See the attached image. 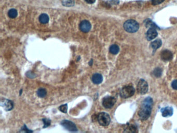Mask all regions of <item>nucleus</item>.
I'll list each match as a JSON object with an SVG mask.
<instances>
[{
    "mask_svg": "<svg viewBox=\"0 0 177 133\" xmlns=\"http://www.w3.org/2000/svg\"><path fill=\"white\" fill-rule=\"evenodd\" d=\"M137 91L141 94H145L148 91V83L143 79H141L138 83Z\"/></svg>",
    "mask_w": 177,
    "mask_h": 133,
    "instance_id": "6",
    "label": "nucleus"
},
{
    "mask_svg": "<svg viewBox=\"0 0 177 133\" xmlns=\"http://www.w3.org/2000/svg\"><path fill=\"white\" fill-rule=\"evenodd\" d=\"M37 94L39 97L43 98L45 97V96L46 95L47 91H46V89L43 88H41L38 89V91H37Z\"/></svg>",
    "mask_w": 177,
    "mask_h": 133,
    "instance_id": "19",
    "label": "nucleus"
},
{
    "mask_svg": "<svg viewBox=\"0 0 177 133\" xmlns=\"http://www.w3.org/2000/svg\"><path fill=\"white\" fill-rule=\"evenodd\" d=\"M161 58L164 61H169L172 59L173 54L168 50H164L161 53Z\"/></svg>",
    "mask_w": 177,
    "mask_h": 133,
    "instance_id": "11",
    "label": "nucleus"
},
{
    "mask_svg": "<svg viewBox=\"0 0 177 133\" xmlns=\"http://www.w3.org/2000/svg\"><path fill=\"white\" fill-rule=\"evenodd\" d=\"M153 74L155 77H160L162 74V70L160 68H157L154 70Z\"/></svg>",
    "mask_w": 177,
    "mask_h": 133,
    "instance_id": "22",
    "label": "nucleus"
},
{
    "mask_svg": "<svg viewBox=\"0 0 177 133\" xmlns=\"http://www.w3.org/2000/svg\"><path fill=\"white\" fill-rule=\"evenodd\" d=\"M39 21L43 24H46L49 21V17L46 14H42L39 17Z\"/></svg>",
    "mask_w": 177,
    "mask_h": 133,
    "instance_id": "14",
    "label": "nucleus"
},
{
    "mask_svg": "<svg viewBox=\"0 0 177 133\" xmlns=\"http://www.w3.org/2000/svg\"><path fill=\"white\" fill-rule=\"evenodd\" d=\"M17 15H18L17 10L14 8L11 9L8 12V15L9 17L11 18H15L17 17Z\"/></svg>",
    "mask_w": 177,
    "mask_h": 133,
    "instance_id": "17",
    "label": "nucleus"
},
{
    "mask_svg": "<svg viewBox=\"0 0 177 133\" xmlns=\"http://www.w3.org/2000/svg\"><path fill=\"white\" fill-rule=\"evenodd\" d=\"M162 41L160 39H157L152 42V43L151 44V45L153 50H156L158 48H160L162 45Z\"/></svg>",
    "mask_w": 177,
    "mask_h": 133,
    "instance_id": "15",
    "label": "nucleus"
},
{
    "mask_svg": "<svg viewBox=\"0 0 177 133\" xmlns=\"http://www.w3.org/2000/svg\"><path fill=\"white\" fill-rule=\"evenodd\" d=\"M92 80L94 84H99L100 83H102L103 81V77L101 74L95 73L92 76Z\"/></svg>",
    "mask_w": 177,
    "mask_h": 133,
    "instance_id": "13",
    "label": "nucleus"
},
{
    "mask_svg": "<svg viewBox=\"0 0 177 133\" xmlns=\"http://www.w3.org/2000/svg\"><path fill=\"white\" fill-rule=\"evenodd\" d=\"M172 87L175 89H177V80H175L172 83Z\"/></svg>",
    "mask_w": 177,
    "mask_h": 133,
    "instance_id": "26",
    "label": "nucleus"
},
{
    "mask_svg": "<svg viewBox=\"0 0 177 133\" xmlns=\"http://www.w3.org/2000/svg\"><path fill=\"white\" fill-rule=\"evenodd\" d=\"M137 130V127L134 125H130L127 126V127L125 129V132L128 133H135Z\"/></svg>",
    "mask_w": 177,
    "mask_h": 133,
    "instance_id": "18",
    "label": "nucleus"
},
{
    "mask_svg": "<svg viewBox=\"0 0 177 133\" xmlns=\"http://www.w3.org/2000/svg\"><path fill=\"white\" fill-rule=\"evenodd\" d=\"M145 25L147 27H149L150 28H157V26H156L154 23L152 22V20H151L150 19H148L147 20L145 21Z\"/></svg>",
    "mask_w": 177,
    "mask_h": 133,
    "instance_id": "20",
    "label": "nucleus"
},
{
    "mask_svg": "<svg viewBox=\"0 0 177 133\" xmlns=\"http://www.w3.org/2000/svg\"><path fill=\"white\" fill-rule=\"evenodd\" d=\"M153 100L150 97L146 98L140 107L139 111V116L142 120H147L151 114Z\"/></svg>",
    "mask_w": 177,
    "mask_h": 133,
    "instance_id": "1",
    "label": "nucleus"
},
{
    "mask_svg": "<svg viewBox=\"0 0 177 133\" xmlns=\"http://www.w3.org/2000/svg\"><path fill=\"white\" fill-rule=\"evenodd\" d=\"M85 2H87L88 4H92L96 2V0H84Z\"/></svg>",
    "mask_w": 177,
    "mask_h": 133,
    "instance_id": "28",
    "label": "nucleus"
},
{
    "mask_svg": "<svg viewBox=\"0 0 177 133\" xmlns=\"http://www.w3.org/2000/svg\"><path fill=\"white\" fill-rule=\"evenodd\" d=\"M157 36V32L156 31V28H151L148 30L146 32V39L149 41H151L154 39Z\"/></svg>",
    "mask_w": 177,
    "mask_h": 133,
    "instance_id": "9",
    "label": "nucleus"
},
{
    "mask_svg": "<svg viewBox=\"0 0 177 133\" xmlns=\"http://www.w3.org/2000/svg\"><path fill=\"white\" fill-rule=\"evenodd\" d=\"M135 93V89L132 86H126L123 87L120 91V96L123 98H128L134 95Z\"/></svg>",
    "mask_w": 177,
    "mask_h": 133,
    "instance_id": "3",
    "label": "nucleus"
},
{
    "mask_svg": "<svg viewBox=\"0 0 177 133\" xmlns=\"http://www.w3.org/2000/svg\"><path fill=\"white\" fill-rule=\"evenodd\" d=\"M109 1L113 4H117L119 3V0H109Z\"/></svg>",
    "mask_w": 177,
    "mask_h": 133,
    "instance_id": "27",
    "label": "nucleus"
},
{
    "mask_svg": "<svg viewBox=\"0 0 177 133\" xmlns=\"http://www.w3.org/2000/svg\"><path fill=\"white\" fill-rule=\"evenodd\" d=\"M79 27L81 31H82L83 32L86 33L90 31L92 28V25L88 21L84 20L82 21L80 23Z\"/></svg>",
    "mask_w": 177,
    "mask_h": 133,
    "instance_id": "8",
    "label": "nucleus"
},
{
    "mask_svg": "<svg viewBox=\"0 0 177 133\" xmlns=\"http://www.w3.org/2000/svg\"><path fill=\"white\" fill-rule=\"evenodd\" d=\"M43 121L44 124V127H48V126L50 125V120H48L47 118H44L43 120Z\"/></svg>",
    "mask_w": 177,
    "mask_h": 133,
    "instance_id": "25",
    "label": "nucleus"
},
{
    "mask_svg": "<svg viewBox=\"0 0 177 133\" xmlns=\"http://www.w3.org/2000/svg\"><path fill=\"white\" fill-rule=\"evenodd\" d=\"M1 104L6 111H10L13 109L14 107L13 102L9 100L4 99L2 100Z\"/></svg>",
    "mask_w": 177,
    "mask_h": 133,
    "instance_id": "10",
    "label": "nucleus"
},
{
    "mask_svg": "<svg viewBox=\"0 0 177 133\" xmlns=\"http://www.w3.org/2000/svg\"><path fill=\"white\" fill-rule=\"evenodd\" d=\"M161 112L164 117L171 116L173 114V108L170 107H166L161 109Z\"/></svg>",
    "mask_w": 177,
    "mask_h": 133,
    "instance_id": "12",
    "label": "nucleus"
},
{
    "mask_svg": "<svg viewBox=\"0 0 177 133\" xmlns=\"http://www.w3.org/2000/svg\"><path fill=\"white\" fill-rule=\"evenodd\" d=\"M109 50L111 54L116 55L119 53V46L117 45L116 44H113L111 46L110 48H109Z\"/></svg>",
    "mask_w": 177,
    "mask_h": 133,
    "instance_id": "16",
    "label": "nucleus"
},
{
    "mask_svg": "<svg viewBox=\"0 0 177 133\" xmlns=\"http://www.w3.org/2000/svg\"><path fill=\"white\" fill-rule=\"evenodd\" d=\"M97 120L101 125L106 126L110 123L111 118L108 113L106 112H101L97 116Z\"/></svg>",
    "mask_w": 177,
    "mask_h": 133,
    "instance_id": "4",
    "label": "nucleus"
},
{
    "mask_svg": "<svg viewBox=\"0 0 177 133\" xmlns=\"http://www.w3.org/2000/svg\"><path fill=\"white\" fill-rule=\"evenodd\" d=\"M116 102V99L114 97L111 96H106L103 99L102 104L104 108L110 109L114 105Z\"/></svg>",
    "mask_w": 177,
    "mask_h": 133,
    "instance_id": "5",
    "label": "nucleus"
},
{
    "mask_svg": "<svg viewBox=\"0 0 177 133\" xmlns=\"http://www.w3.org/2000/svg\"><path fill=\"white\" fill-rule=\"evenodd\" d=\"M123 26L125 31L129 33L135 32L139 28V25L138 23L134 20H128L125 21Z\"/></svg>",
    "mask_w": 177,
    "mask_h": 133,
    "instance_id": "2",
    "label": "nucleus"
},
{
    "mask_svg": "<svg viewBox=\"0 0 177 133\" xmlns=\"http://www.w3.org/2000/svg\"><path fill=\"white\" fill-rule=\"evenodd\" d=\"M74 0H63V4L65 6H72L74 5Z\"/></svg>",
    "mask_w": 177,
    "mask_h": 133,
    "instance_id": "21",
    "label": "nucleus"
},
{
    "mask_svg": "<svg viewBox=\"0 0 177 133\" xmlns=\"http://www.w3.org/2000/svg\"><path fill=\"white\" fill-rule=\"evenodd\" d=\"M165 0H152V4L154 5H159V4L162 3V2H164Z\"/></svg>",
    "mask_w": 177,
    "mask_h": 133,
    "instance_id": "24",
    "label": "nucleus"
},
{
    "mask_svg": "<svg viewBox=\"0 0 177 133\" xmlns=\"http://www.w3.org/2000/svg\"><path fill=\"white\" fill-rule=\"evenodd\" d=\"M59 109L60 111H61V112L65 113H67V109H68V105H67V104H65L61 105V106H60L59 108Z\"/></svg>",
    "mask_w": 177,
    "mask_h": 133,
    "instance_id": "23",
    "label": "nucleus"
},
{
    "mask_svg": "<svg viewBox=\"0 0 177 133\" xmlns=\"http://www.w3.org/2000/svg\"><path fill=\"white\" fill-rule=\"evenodd\" d=\"M61 124L64 127L65 129L71 132L77 131V128L75 125L71 121L68 120H63L61 123Z\"/></svg>",
    "mask_w": 177,
    "mask_h": 133,
    "instance_id": "7",
    "label": "nucleus"
}]
</instances>
